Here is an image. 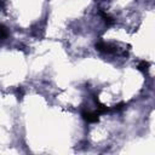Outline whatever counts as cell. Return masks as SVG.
Wrapping results in <instances>:
<instances>
[{"mask_svg": "<svg viewBox=\"0 0 155 155\" xmlns=\"http://www.w3.org/2000/svg\"><path fill=\"white\" fill-rule=\"evenodd\" d=\"M99 113L97 110H86V109H82L81 110V116L82 119L86 121V122H90V124H93V122H97L98 119H99Z\"/></svg>", "mask_w": 155, "mask_h": 155, "instance_id": "obj_2", "label": "cell"}, {"mask_svg": "<svg viewBox=\"0 0 155 155\" xmlns=\"http://www.w3.org/2000/svg\"><path fill=\"white\" fill-rule=\"evenodd\" d=\"M8 36V28L4 24H0V40H4Z\"/></svg>", "mask_w": 155, "mask_h": 155, "instance_id": "obj_4", "label": "cell"}, {"mask_svg": "<svg viewBox=\"0 0 155 155\" xmlns=\"http://www.w3.org/2000/svg\"><path fill=\"white\" fill-rule=\"evenodd\" d=\"M96 48L102 52V53H107V54H110V53H116L117 52V46L115 44H111V42H105V41H98L96 44Z\"/></svg>", "mask_w": 155, "mask_h": 155, "instance_id": "obj_1", "label": "cell"}, {"mask_svg": "<svg viewBox=\"0 0 155 155\" xmlns=\"http://www.w3.org/2000/svg\"><path fill=\"white\" fill-rule=\"evenodd\" d=\"M137 68H138L139 70H142V71H148V69H149V63H148L147 61H140V62L138 63Z\"/></svg>", "mask_w": 155, "mask_h": 155, "instance_id": "obj_5", "label": "cell"}, {"mask_svg": "<svg viewBox=\"0 0 155 155\" xmlns=\"http://www.w3.org/2000/svg\"><path fill=\"white\" fill-rule=\"evenodd\" d=\"M99 15H101V17L103 18V21L105 22V24H107V25H111V24H114L115 19H114L109 13H107L105 11H101V12H99Z\"/></svg>", "mask_w": 155, "mask_h": 155, "instance_id": "obj_3", "label": "cell"}]
</instances>
